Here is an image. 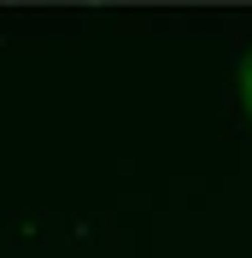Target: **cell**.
Listing matches in <instances>:
<instances>
[{"instance_id": "6da1fadb", "label": "cell", "mask_w": 252, "mask_h": 258, "mask_svg": "<svg viewBox=\"0 0 252 258\" xmlns=\"http://www.w3.org/2000/svg\"><path fill=\"white\" fill-rule=\"evenodd\" d=\"M240 100H246V112H252V53L240 59Z\"/></svg>"}]
</instances>
